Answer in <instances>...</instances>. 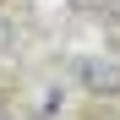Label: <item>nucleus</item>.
I'll return each mask as SVG.
<instances>
[{"mask_svg": "<svg viewBox=\"0 0 120 120\" xmlns=\"http://www.w3.org/2000/svg\"><path fill=\"white\" fill-rule=\"evenodd\" d=\"M82 16H104V11H120V0H71Z\"/></svg>", "mask_w": 120, "mask_h": 120, "instance_id": "2", "label": "nucleus"}, {"mask_svg": "<svg viewBox=\"0 0 120 120\" xmlns=\"http://www.w3.org/2000/svg\"><path fill=\"white\" fill-rule=\"evenodd\" d=\"M11 38H16V27H11V16H6V11H0V55H6V49H11Z\"/></svg>", "mask_w": 120, "mask_h": 120, "instance_id": "3", "label": "nucleus"}, {"mask_svg": "<svg viewBox=\"0 0 120 120\" xmlns=\"http://www.w3.org/2000/svg\"><path fill=\"white\" fill-rule=\"evenodd\" d=\"M76 76L87 93H120V60H82Z\"/></svg>", "mask_w": 120, "mask_h": 120, "instance_id": "1", "label": "nucleus"}]
</instances>
